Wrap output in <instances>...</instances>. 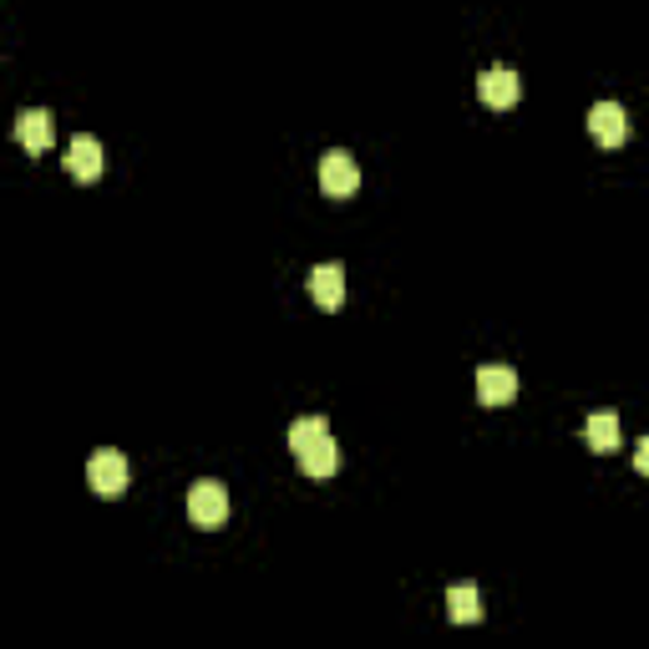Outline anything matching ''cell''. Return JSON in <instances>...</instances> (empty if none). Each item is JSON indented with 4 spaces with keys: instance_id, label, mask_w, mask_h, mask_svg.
I'll return each mask as SVG.
<instances>
[{
    "instance_id": "3",
    "label": "cell",
    "mask_w": 649,
    "mask_h": 649,
    "mask_svg": "<svg viewBox=\"0 0 649 649\" xmlns=\"http://www.w3.org/2000/svg\"><path fill=\"white\" fill-rule=\"evenodd\" d=\"M320 188L330 193V198H351V193L360 188V168H355V158L345 148H330L320 158Z\"/></svg>"
},
{
    "instance_id": "6",
    "label": "cell",
    "mask_w": 649,
    "mask_h": 649,
    "mask_svg": "<svg viewBox=\"0 0 649 649\" xmlns=\"http://www.w3.org/2000/svg\"><path fill=\"white\" fill-rule=\"evenodd\" d=\"M299 457V467L310 477H335V467H340V446H335V437L330 431H320V437H310V442L295 452Z\"/></svg>"
},
{
    "instance_id": "12",
    "label": "cell",
    "mask_w": 649,
    "mask_h": 649,
    "mask_svg": "<svg viewBox=\"0 0 649 649\" xmlns=\"http://www.w3.org/2000/svg\"><path fill=\"white\" fill-rule=\"evenodd\" d=\"M584 437H589L593 452H614V446H620V416H609V412L589 416V421H584Z\"/></svg>"
},
{
    "instance_id": "1",
    "label": "cell",
    "mask_w": 649,
    "mask_h": 649,
    "mask_svg": "<svg viewBox=\"0 0 649 649\" xmlns=\"http://www.w3.org/2000/svg\"><path fill=\"white\" fill-rule=\"evenodd\" d=\"M87 482L97 498H122L127 492V482H133V467H127V457L122 452H112V446H102V452H91L87 462Z\"/></svg>"
},
{
    "instance_id": "13",
    "label": "cell",
    "mask_w": 649,
    "mask_h": 649,
    "mask_svg": "<svg viewBox=\"0 0 649 649\" xmlns=\"http://www.w3.org/2000/svg\"><path fill=\"white\" fill-rule=\"evenodd\" d=\"M320 431H330V427H324V416H299L295 427H290V446L299 452V446L310 442V437H320Z\"/></svg>"
},
{
    "instance_id": "7",
    "label": "cell",
    "mask_w": 649,
    "mask_h": 649,
    "mask_svg": "<svg viewBox=\"0 0 649 649\" xmlns=\"http://www.w3.org/2000/svg\"><path fill=\"white\" fill-rule=\"evenodd\" d=\"M513 396H517V376L507 366L477 370V401H482V406H507Z\"/></svg>"
},
{
    "instance_id": "10",
    "label": "cell",
    "mask_w": 649,
    "mask_h": 649,
    "mask_svg": "<svg viewBox=\"0 0 649 649\" xmlns=\"http://www.w3.org/2000/svg\"><path fill=\"white\" fill-rule=\"evenodd\" d=\"M477 91H482L487 107H513L523 87H517V76L507 72V66H487V72L477 76Z\"/></svg>"
},
{
    "instance_id": "14",
    "label": "cell",
    "mask_w": 649,
    "mask_h": 649,
    "mask_svg": "<svg viewBox=\"0 0 649 649\" xmlns=\"http://www.w3.org/2000/svg\"><path fill=\"white\" fill-rule=\"evenodd\" d=\"M635 467H639V473H645V477H649V437H645V442H639V446H635Z\"/></svg>"
},
{
    "instance_id": "8",
    "label": "cell",
    "mask_w": 649,
    "mask_h": 649,
    "mask_svg": "<svg viewBox=\"0 0 649 649\" xmlns=\"http://www.w3.org/2000/svg\"><path fill=\"white\" fill-rule=\"evenodd\" d=\"M310 295L320 310H340V299H345V269L340 265H315L310 269Z\"/></svg>"
},
{
    "instance_id": "5",
    "label": "cell",
    "mask_w": 649,
    "mask_h": 649,
    "mask_svg": "<svg viewBox=\"0 0 649 649\" xmlns=\"http://www.w3.org/2000/svg\"><path fill=\"white\" fill-rule=\"evenodd\" d=\"M15 137H21V148L36 152L41 158L46 148H51V137H57V127H51V112L46 107H26L21 118H15Z\"/></svg>"
},
{
    "instance_id": "4",
    "label": "cell",
    "mask_w": 649,
    "mask_h": 649,
    "mask_svg": "<svg viewBox=\"0 0 649 649\" xmlns=\"http://www.w3.org/2000/svg\"><path fill=\"white\" fill-rule=\"evenodd\" d=\"M589 133H593V143L620 148L624 137H629V118H624V107L620 102H593L589 107Z\"/></svg>"
},
{
    "instance_id": "2",
    "label": "cell",
    "mask_w": 649,
    "mask_h": 649,
    "mask_svg": "<svg viewBox=\"0 0 649 649\" xmlns=\"http://www.w3.org/2000/svg\"><path fill=\"white\" fill-rule=\"evenodd\" d=\"M188 517L198 528H219L223 517H229V492H223V482H213V477L193 482L188 487Z\"/></svg>"
},
{
    "instance_id": "11",
    "label": "cell",
    "mask_w": 649,
    "mask_h": 649,
    "mask_svg": "<svg viewBox=\"0 0 649 649\" xmlns=\"http://www.w3.org/2000/svg\"><path fill=\"white\" fill-rule=\"evenodd\" d=\"M446 614H452L457 624H477V620H482V599H477L473 584H452V589H446Z\"/></svg>"
},
{
    "instance_id": "9",
    "label": "cell",
    "mask_w": 649,
    "mask_h": 649,
    "mask_svg": "<svg viewBox=\"0 0 649 649\" xmlns=\"http://www.w3.org/2000/svg\"><path fill=\"white\" fill-rule=\"evenodd\" d=\"M66 173L82 177V183H91V177L102 173V143L97 137H72V148H66Z\"/></svg>"
}]
</instances>
